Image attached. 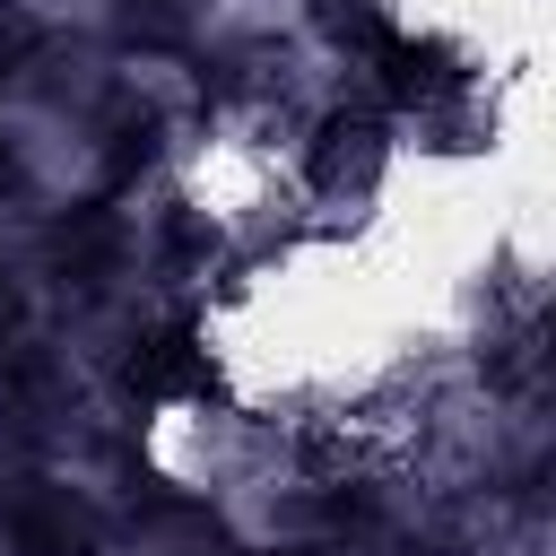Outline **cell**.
Returning a JSON list of instances; mask_svg holds the SVG:
<instances>
[{"label": "cell", "instance_id": "obj_1", "mask_svg": "<svg viewBox=\"0 0 556 556\" xmlns=\"http://www.w3.org/2000/svg\"><path fill=\"white\" fill-rule=\"evenodd\" d=\"M17 547H26V556H87L96 530H87V513H70V504H26V513H17Z\"/></svg>", "mask_w": 556, "mask_h": 556}, {"label": "cell", "instance_id": "obj_2", "mask_svg": "<svg viewBox=\"0 0 556 556\" xmlns=\"http://www.w3.org/2000/svg\"><path fill=\"white\" fill-rule=\"evenodd\" d=\"M0 174H9V156H0Z\"/></svg>", "mask_w": 556, "mask_h": 556}]
</instances>
